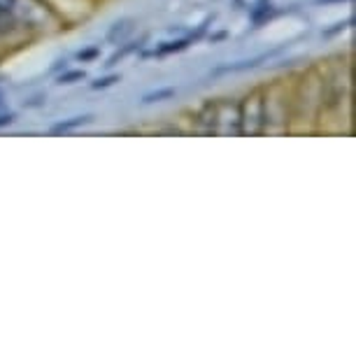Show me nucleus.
Returning a JSON list of instances; mask_svg holds the SVG:
<instances>
[{"instance_id": "f257e3e1", "label": "nucleus", "mask_w": 356, "mask_h": 356, "mask_svg": "<svg viewBox=\"0 0 356 356\" xmlns=\"http://www.w3.org/2000/svg\"><path fill=\"white\" fill-rule=\"evenodd\" d=\"M131 31H133V26L129 19H126V22H119L112 26V31L107 33V40H110V42H117V40H122L126 33H131Z\"/></svg>"}, {"instance_id": "0eeeda50", "label": "nucleus", "mask_w": 356, "mask_h": 356, "mask_svg": "<svg viewBox=\"0 0 356 356\" xmlns=\"http://www.w3.org/2000/svg\"><path fill=\"white\" fill-rule=\"evenodd\" d=\"M12 122H15V117H12V114H8V117H0V126L12 124Z\"/></svg>"}, {"instance_id": "f03ea898", "label": "nucleus", "mask_w": 356, "mask_h": 356, "mask_svg": "<svg viewBox=\"0 0 356 356\" xmlns=\"http://www.w3.org/2000/svg\"><path fill=\"white\" fill-rule=\"evenodd\" d=\"M93 117H75V119H70V122H61V124H56L51 129V133H63V131H72V129H77V126H84V124H89Z\"/></svg>"}, {"instance_id": "39448f33", "label": "nucleus", "mask_w": 356, "mask_h": 356, "mask_svg": "<svg viewBox=\"0 0 356 356\" xmlns=\"http://www.w3.org/2000/svg\"><path fill=\"white\" fill-rule=\"evenodd\" d=\"M172 96H175V89H163V91H156V93H149V96H145V103H156V100L172 98Z\"/></svg>"}, {"instance_id": "6e6552de", "label": "nucleus", "mask_w": 356, "mask_h": 356, "mask_svg": "<svg viewBox=\"0 0 356 356\" xmlns=\"http://www.w3.org/2000/svg\"><path fill=\"white\" fill-rule=\"evenodd\" d=\"M319 3H331V0H319Z\"/></svg>"}, {"instance_id": "7ed1b4c3", "label": "nucleus", "mask_w": 356, "mask_h": 356, "mask_svg": "<svg viewBox=\"0 0 356 356\" xmlns=\"http://www.w3.org/2000/svg\"><path fill=\"white\" fill-rule=\"evenodd\" d=\"M138 47H140V42H129V44H126V47H122V49H119L117 54H114V56H112L110 61H107L105 65H107V68H112V65H117L119 61H122L124 56H129L131 51H136Z\"/></svg>"}, {"instance_id": "423d86ee", "label": "nucleus", "mask_w": 356, "mask_h": 356, "mask_svg": "<svg viewBox=\"0 0 356 356\" xmlns=\"http://www.w3.org/2000/svg\"><path fill=\"white\" fill-rule=\"evenodd\" d=\"M117 82H119V75H110V77H103V79H98V82H93L91 89H107V86H112Z\"/></svg>"}, {"instance_id": "20e7f679", "label": "nucleus", "mask_w": 356, "mask_h": 356, "mask_svg": "<svg viewBox=\"0 0 356 356\" xmlns=\"http://www.w3.org/2000/svg\"><path fill=\"white\" fill-rule=\"evenodd\" d=\"M86 72L84 70H75V72H65V75L58 77V84H72L77 82V79H84Z\"/></svg>"}]
</instances>
